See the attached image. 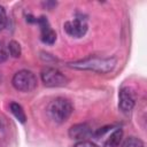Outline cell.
<instances>
[{
    "instance_id": "1",
    "label": "cell",
    "mask_w": 147,
    "mask_h": 147,
    "mask_svg": "<svg viewBox=\"0 0 147 147\" xmlns=\"http://www.w3.org/2000/svg\"><path fill=\"white\" fill-rule=\"evenodd\" d=\"M116 57H99V56H88L78 61H72L67 64V67L75 70H85L96 74H108L113 71L116 67Z\"/></svg>"
},
{
    "instance_id": "2",
    "label": "cell",
    "mask_w": 147,
    "mask_h": 147,
    "mask_svg": "<svg viewBox=\"0 0 147 147\" xmlns=\"http://www.w3.org/2000/svg\"><path fill=\"white\" fill-rule=\"evenodd\" d=\"M74 111L72 103L62 96H57L54 100H52L47 106V114L51 117V119L57 124L64 123L68 121V118L71 116Z\"/></svg>"
},
{
    "instance_id": "3",
    "label": "cell",
    "mask_w": 147,
    "mask_h": 147,
    "mask_svg": "<svg viewBox=\"0 0 147 147\" xmlns=\"http://www.w3.org/2000/svg\"><path fill=\"white\" fill-rule=\"evenodd\" d=\"M11 85L20 92H31L37 87V77L32 71L23 69L13 76Z\"/></svg>"
},
{
    "instance_id": "4",
    "label": "cell",
    "mask_w": 147,
    "mask_h": 147,
    "mask_svg": "<svg viewBox=\"0 0 147 147\" xmlns=\"http://www.w3.org/2000/svg\"><path fill=\"white\" fill-rule=\"evenodd\" d=\"M40 78L47 87H63L69 83V79L64 74L52 67L44 68L40 72Z\"/></svg>"
},
{
    "instance_id": "5",
    "label": "cell",
    "mask_w": 147,
    "mask_h": 147,
    "mask_svg": "<svg viewBox=\"0 0 147 147\" xmlns=\"http://www.w3.org/2000/svg\"><path fill=\"white\" fill-rule=\"evenodd\" d=\"M63 29L67 34H69L72 38H82L87 32L88 25L86 22V18H84L82 15H77L72 21H67L63 24Z\"/></svg>"
},
{
    "instance_id": "6",
    "label": "cell",
    "mask_w": 147,
    "mask_h": 147,
    "mask_svg": "<svg viewBox=\"0 0 147 147\" xmlns=\"http://www.w3.org/2000/svg\"><path fill=\"white\" fill-rule=\"evenodd\" d=\"M136 106V93L131 86H122L118 93V108L122 113L129 114Z\"/></svg>"
},
{
    "instance_id": "7",
    "label": "cell",
    "mask_w": 147,
    "mask_h": 147,
    "mask_svg": "<svg viewBox=\"0 0 147 147\" xmlns=\"http://www.w3.org/2000/svg\"><path fill=\"white\" fill-rule=\"evenodd\" d=\"M40 28V39L46 45H53L56 41V32L52 29L48 20L45 16H40L36 22Z\"/></svg>"
},
{
    "instance_id": "8",
    "label": "cell",
    "mask_w": 147,
    "mask_h": 147,
    "mask_svg": "<svg viewBox=\"0 0 147 147\" xmlns=\"http://www.w3.org/2000/svg\"><path fill=\"white\" fill-rule=\"evenodd\" d=\"M68 134L71 139L84 140L85 138L92 134V129L87 123H78V124H74L69 129Z\"/></svg>"
},
{
    "instance_id": "9",
    "label": "cell",
    "mask_w": 147,
    "mask_h": 147,
    "mask_svg": "<svg viewBox=\"0 0 147 147\" xmlns=\"http://www.w3.org/2000/svg\"><path fill=\"white\" fill-rule=\"evenodd\" d=\"M123 138V130L121 127H116L108 136V138L103 142V147H118Z\"/></svg>"
},
{
    "instance_id": "10",
    "label": "cell",
    "mask_w": 147,
    "mask_h": 147,
    "mask_svg": "<svg viewBox=\"0 0 147 147\" xmlns=\"http://www.w3.org/2000/svg\"><path fill=\"white\" fill-rule=\"evenodd\" d=\"M9 109L11 111V114L14 115V117L20 122V123H25L26 121V115H25V111L23 109V107L17 103V102H10L9 103Z\"/></svg>"
},
{
    "instance_id": "11",
    "label": "cell",
    "mask_w": 147,
    "mask_h": 147,
    "mask_svg": "<svg viewBox=\"0 0 147 147\" xmlns=\"http://www.w3.org/2000/svg\"><path fill=\"white\" fill-rule=\"evenodd\" d=\"M122 147H145V144L140 138L131 136V137H127L123 141Z\"/></svg>"
},
{
    "instance_id": "12",
    "label": "cell",
    "mask_w": 147,
    "mask_h": 147,
    "mask_svg": "<svg viewBox=\"0 0 147 147\" xmlns=\"http://www.w3.org/2000/svg\"><path fill=\"white\" fill-rule=\"evenodd\" d=\"M8 51H9L10 56H13V57H20L21 56V53H22L21 45L16 40H10L9 41V44H8Z\"/></svg>"
},
{
    "instance_id": "13",
    "label": "cell",
    "mask_w": 147,
    "mask_h": 147,
    "mask_svg": "<svg viewBox=\"0 0 147 147\" xmlns=\"http://www.w3.org/2000/svg\"><path fill=\"white\" fill-rule=\"evenodd\" d=\"M7 25V13L3 6L0 5V31L3 30Z\"/></svg>"
},
{
    "instance_id": "14",
    "label": "cell",
    "mask_w": 147,
    "mask_h": 147,
    "mask_svg": "<svg viewBox=\"0 0 147 147\" xmlns=\"http://www.w3.org/2000/svg\"><path fill=\"white\" fill-rule=\"evenodd\" d=\"M74 147H100L96 144H94L93 141H88V140H79L77 141Z\"/></svg>"
},
{
    "instance_id": "15",
    "label": "cell",
    "mask_w": 147,
    "mask_h": 147,
    "mask_svg": "<svg viewBox=\"0 0 147 147\" xmlns=\"http://www.w3.org/2000/svg\"><path fill=\"white\" fill-rule=\"evenodd\" d=\"M7 59H8V53L3 48H0V63L6 62Z\"/></svg>"
}]
</instances>
